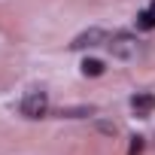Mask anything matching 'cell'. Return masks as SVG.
<instances>
[{
    "label": "cell",
    "instance_id": "cell-7",
    "mask_svg": "<svg viewBox=\"0 0 155 155\" xmlns=\"http://www.w3.org/2000/svg\"><path fill=\"white\" fill-rule=\"evenodd\" d=\"M82 73H85V76H101V73H104V61L85 58V61H82Z\"/></svg>",
    "mask_w": 155,
    "mask_h": 155
},
{
    "label": "cell",
    "instance_id": "cell-5",
    "mask_svg": "<svg viewBox=\"0 0 155 155\" xmlns=\"http://www.w3.org/2000/svg\"><path fill=\"white\" fill-rule=\"evenodd\" d=\"M91 113H94V107H61L58 110L61 119H82V116H91Z\"/></svg>",
    "mask_w": 155,
    "mask_h": 155
},
{
    "label": "cell",
    "instance_id": "cell-2",
    "mask_svg": "<svg viewBox=\"0 0 155 155\" xmlns=\"http://www.w3.org/2000/svg\"><path fill=\"white\" fill-rule=\"evenodd\" d=\"M110 52L119 55V58H131V55H137V40L128 37V34H119V37L110 40Z\"/></svg>",
    "mask_w": 155,
    "mask_h": 155
},
{
    "label": "cell",
    "instance_id": "cell-1",
    "mask_svg": "<svg viewBox=\"0 0 155 155\" xmlns=\"http://www.w3.org/2000/svg\"><path fill=\"white\" fill-rule=\"evenodd\" d=\"M46 110H49L46 91H31V94H25V101H21V116H28V119H43Z\"/></svg>",
    "mask_w": 155,
    "mask_h": 155
},
{
    "label": "cell",
    "instance_id": "cell-6",
    "mask_svg": "<svg viewBox=\"0 0 155 155\" xmlns=\"http://www.w3.org/2000/svg\"><path fill=\"white\" fill-rule=\"evenodd\" d=\"M137 25H140L143 31H152V28H155V3H152V6H146V9L137 15Z\"/></svg>",
    "mask_w": 155,
    "mask_h": 155
},
{
    "label": "cell",
    "instance_id": "cell-4",
    "mask_svg": "<svg viewBox=\"0 0 155 155\" xmlns=\"http://www.w3.org/2000/svg\"><path fill=\"white\" fill-rule=\"evenodd\" d=\"M131 107L137 110V116H146V113L155 107V97H152V94H134V97H131Z\"/></svg>",
    "mask_w": 155,
    "mask_h": 155
},
{
    "label": "cell",
    "instance_id": "cell-3",
    "mask_svg": "<svg viewBox=\"0 0 155 155\" xmlns=\"http://www.w3.org/2000/svg\"><path fill=\"white\" fill-rule=\"evenodd\" d=\"M107 40V34L101 31V28H91V31H85V34H79L73 43H70V49H88V46H101Z\"/></svg>",
    "mask_w": 155,
    "mask_h": 155
},
{
    "label": "cell",
    "instance_id": "cell-8",
    "mask_svg": "<svg viewBox=\"0 0 155 155\" xmlns=\"http://www.w3.org/2000/svg\"><path fill=\"white\" fill-rule=\"evenodd\" d=\"M137 152H143V137H134V143H131V152H128V155H137Z\"/></svg>",
    "mask_w": 155,
    "mask_h": 155
}]
</instances>
